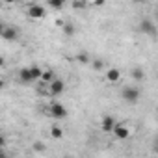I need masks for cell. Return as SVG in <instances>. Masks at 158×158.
<instances>
[{
    "label": "cell",
    "mask_w": 158,
    "mask_h": 158,
    "mask_svg": "<svg viewBox=\"0 0 158 158\" xmlns=\"http://www.w3.org/2000/svg\"><path fill=\"white\" fill-rule=\"evenodd\" d=\"M121 80V71L117 69V67H110V69H106V82H110V84H117Z\"/></svg>",
    "instance_id": "cell-9"
},
{
    "label": "cell",
    "mask_w": 158,
    "mask_h": 158,
    "mask_svg": "<svg viewBox=\"0 0 158 158\" xmlns=\"http://www.w3.org/2000/svg\"><path fill=\"white\" fill-rule=\"evenodd\" d=\"M4 86H6V82H4V80H2V78H0V89H2V88H4Z\"/></svg>",
    "instance_id": "cell-24"
},
{
    "label": "cell",
    "mask_w": 158,
    "mask_h": 158,
    "mask_svg": "<svg viewBox=\"0 0 158 158\" xmlns=\"http://www.w3.org/2000/svg\"><path fill=\"white\" fill-rule=\"evenodd\" d=\"M106 4V0H91V6H95V8H102Z\"/></svg>",
    "instance_id": "cell-20"
},
{
    "label": "cell",
    "mask_w": 158,
    "mask_h": 158,
    "mask_svg": "<svg viewBox=\"0 0 158 158\" xmlns=\"http://www.w3.org/2000/svg\"><path fill=\"white\" fill-rule=\"evenodd\" d=\"M130 2H136V4H141V2H143V0H130Z\"/></svg>",
    "instance_id": "cell-26"
},
{
    "label": "cell",
    "mask_w": 158,
    "mask_h": 158,
    "mask_svg": "<svg viewBox=\"0 0 158 158\" xmlns=\"http://www.w3.org/2000/svg\"><path fill=\"white\" fill-rule=\"evenodd\" d=\"M115 123H117V121H115L112 115H102V119H101V130H102L104 134H110Z\"/></svg>",
    "instance_id": "cell-8"
},
{
    "label": "cell",
    "mask_w": 158,
    "mask_h": 158,
    "mask_svg": "<svg viewBox=\"0 0 158 158\" xmlns=\"http://www.w3.org/2000/svg\"><path fill=\"white\" fill-rule=\"evenodd\" d=\"M71 6H73V10H76V11H82V10L88 8V0H73Z\"/></svg>",
    "instance_id": "cell-15"
},
{
    "label": "cell",
    "mask_w": 158,
    "mask_h": 158,
    "mask_svg": "<svg viewBox=\"0 0 158 158\" xmlns=\"http://www.w3.org/2000/svg\"><path fill=\"white\" fill-rule=\"evenodd\" d=\"M4 143H6V138H4V134H0V147H4Z\"/></svg>",
    "instance_id": "cell-22"
},
{
    "label": "cell",
    "mask_w": 158,
    "mask_h": 158,
    "mask_svg": "<svg viewBox=\"0 0 158 158\" xmlns=\"http://www.w3.org/2000/svg\"><path fill=\"white\" fill-rule=\"evenodd\" d=\"M65 91V82L61 80V78H54V80H50L47 84V95L48 97H60L61 93Z\"/></svg>",
    "instance_id": "cell-2"
},
{
    "label": "cell",
    "mask_w": 158,
    "mask_h": 158,
    "mask_svg": "<svg viewBox=\"0 0 158 158\" xmlns=\"http://www.w3.org/2000/svg\"><path fill=\"white\" fill-rule=\"evenodd\" d=\"M4 63H6V61H4V58H2V56H0V67H2Z\"/></svg>",
    "instance_id": "cell-25"
},
{
    "label": "cell",
    "mask_w": 158,
    "mask_h": 158,
    "mask_svg": "<svg viewBox=\"0 0 158 158\" xmlns=\"http://www.w3.org/2000/svg\"><path fill=\"white\" fill-rule=\"evenodd\" d=\"M89 65H91L93 71H102V69H104V61H102V60H91Z\"/></svg>",
    "instance_id": "cell-19"
},
{
    "label": "cell",
    "mask_w": 158,
    "mask_h": 158,
    "mask_svg": "<svg viewBox=\"0 0 158 158\" xmlns=\"http://www.w3.org/2000/svg\"><path fill=\"white\" fill-rule=\"evenodd\" d=\"M24 13H26V17L32 19V21H41V19H45L47 10H45L43 6H39V4H30V6L24 8Z\"/></svg>",
    "instance_id": "cell-3"
},
{
    "label": "cell",
    "mask_w": 158,
    "mask_h": 158,
    "mask_svg": "<svg viewBox=\"0 0 158 158\" xmlns=\"http://www.w3.org/2000/svg\"><path fill=\"white\" fill-rule=\"evenodd\" d=\"M48 134H50V138H54V139H61V138H63V128H61L60 125H52Z\"/></svg>",
    "instance_id": "cell-12"
},
{
    "label": "cell",
    "mask_w": 158,
    "mask_h": 158,
    "mask_svg": "<svg viewBox=\"0 0 158 158\" xmlns=\"http://www.w3.org/2000/svg\"><path fill=\"white\" fill-rule=\"evenodd\" d=\"M4 26H6V24H4L2 21H0V32H2V28H4Z\"/></svg>",
    "instance_id": "cell-27"
},
{
    "label": "cell",
    "mask_w": 158,
    "mask_h": 158,
    "mask_svg": "<svg viewBox=\"0 0 158 158\" xmlns=\"http://www.w3.org/2000/svg\"><path fill=\"white\" fill-rule=\"evenodd\" d=\"M76 61H78V63H82V65H89L91 58H89V54H88L86 50H80V52L76 54Z\"/></svg>",
    "instance_id": "cell-13"
},
{
    "label": "cell",
    "mask_w": 158,
    "mask_h": 158,
    "mask_svg": "<svg viewBox=\"0 0 158 158\" xmlns=\"http://www.w3.org/2000/svg\"><path fill=\"white\" fill-rule=\"evenodd\" d=\"M4 156V151H2V147H0V158H2Z\"/></svg>",
    "instance_id": "cell-28"
},
{
    "label": "cell",
    "mask_w": 158,
    "mask_h": 158,
    "mask_svg": "<svg viewBox=\"0 0 158 158\" xmlns=\"http://www.w3.org/2000/svg\"><path fill=\"white\" fill-rule=\"evenodd\" d=\"M47 4H48V8H52V10H61V8L65 6V2H61V0H47Z\"/></svg>",
    "instance_id": "cell-18"
},
{
    "label": "cell",
    "mask_w": 158,
    "mask_h": 158,
    "mask_svg": "<svg viewBox=\"0 0 158 158\" xmlns=\"http://www.w3.org/2000/svg\"><path fill=\"white\" fill-rule=\"evenodd\" d=\"M19 80L23 82V84H34V78H32V71H30V67H23V69H19Z\"/></svg>",
    "instance_id": "cell-10"
},
{
    "label": "cell",
    "mask_w": 158,
    "mask_h": 158,
    "mask_svg": "<svg viewBox=\"0 0 158 158\" xmlns=\"http://www.w3.org/2000/svg\"><path fill=\"white\" fill-rule=\"evenodd\" d=\"M0 2H4V4H15L17 0H0Z\"/></svg>",
    "instance_id": "cell-23"
},
{
    "label": "cell",
    "mask_w": 158,
    "mask_h": 158,
    "mask_svg": "<svg viewBox=\"0 0 158 158\" xmlns=\"http://www.w3.org/2000/svg\"><path fill=\"white\" fill-rule=\"evenodd\" d=\"M132 78H134L136 82H143V80H145V73H143V69H139V67L132 69Z\"/></svg>",
    "instance_id": "cell-16"
},
{
    "label": "cell",
    "mask_w": 158,
    "mask_h": 158,
    "mask_svg": "<svg viewBox=\"0 0 158 158\" xmlns=\"http://www.w3.org/2000/svg\"><path fill=\"white\" fill-rule=\"evenodd\" d=\"M61 32H63L65 35L73 37V35L76 34V28H74V24H73V23H63V24H61Z\"/></svg>",
    "instance_id": "cell-14"
},
{
    "label": "cell",
    "mask_w": 158,
    "mask_h": 158,
    "mask_svg": "<svg viewBox=\"0 0 158 158\" xmlns=\"http://www.w3.org/2000/svg\"><path fill=\"white\" fill-rule=\"evenodd\" d=\"M34 151H35V152H39V151H45V145L37 141V143H34Z\"/></svg>",
    "instance_id": "cell-21"
},
{
    "label": "cell",
    "mask_w": 158,
    "mask_h": 158,
    "mask_svg": "<svg viewBox=\"0 0 158 158\" xmlns=\"http://www.w3.org/2000/svg\"><path fill=\"white\" fill-rule=\"evenodd\" d=\"M48 115L50 117H54V119H63V117H67L69 115V112H67V108L61 104V102H58V101H52L50 104H48Z\"/></svg>",
    "instance_id": "cell-4"
},
{
    "label": "cell",
    "mask_w": 158,
    "mask_h": 158,
    "mask_svg": "<svg viewBox=\"0 0 158 158\" xmlns=\"http://www.w3.org/2000/svg\"><path fill=\"white\" fill-rule=\"evenodd\" d=\"M139 32H141L143 35L154 37V35H156V24H154L151 19H141V21H139Z\"/></svg>",
    "instance_id": "cell-7"
},
{
    "label": "cell",
    "mask_w": 158,
    "mask_h": 158,
    "mask_svg": "<svg viewBox=\"0 0 158 158\" xmlns=\"http://www.w3.org/2000/svg\"><path fill=\"white\" fill-rule=\"evenodd\" d=\"M61 2H67V0H61Z\"/></svg>",
    "instance_id": "cell-29"
},
{
    "label": "cell",
    "mask_w": 158,
    "mask_h": 158,
    "mask_svg": "<svg viewBox=\"0 0 158 158\" xmlns=\"http://www.w3.org/2000/svg\"><path fill=\"white\" fill-rule=\"evenodd\" d=\"M0 37H2L4 41H10V43H15L19 39V30L11 24H6L2 28V32H0Z\"/></svg>",
    "instance_id": "cell-6"
},
{
    "label": "cell",
    "mask_w": 158,
    "mask_h": 158,
    "mask_svg": "<svg viewBox=\"0 0 158 158\" xmlns=\"http://www.w3.org/2000/svg\"><path fill=\"white\" fill-rule=\"evenodd\" d=\"M121 97H123L125 102L136 104V102L139 101V97H141V91H139V88H136V86H127V88H123Z\"/></svg>",
    "instance_id": "cell-1"
},
{
    "label": "cell",
    "mask_w": 158,
    "mask_h": 158,
    "mask_svg": "<svg viewBox=\"0 0 158 158\" xmlns=\"http://www.w3.org/2000/svg\"><path fill=\"white\" fill-rule=\"evenodd\" d=\"M110 134H114V138H115L117 141H125V139L130 138V127L125 125V123H115Z\"/></svg>",
    "instance_id": "cell-5"
},
{
    "label": "cell",
    "mask_w": 158,
    "mask_h": 158,
    "mask_svg": "<svg viewBox=\"0 0 158 158\" xmlns=\"http://www.w3.org/2000/svg\"><path fill=\"white\" fill-rule=\"evenodd\" d=\"M56 74H54V69H41V76H39V80L41 84H48L50 80H54Z\"/></svg>",
    "instance_id": "cell-11"
},
{
    "label": "cell",
    "mask_w": 158,
    "mask_h": 158,
    "mask_svg": "<svg viewBox=\"0 0 158 158\" xmlns=\"http://www.w3.org/2000/svg\"><path fill=\"white\" fill-rule=\"evenodd\" d=\"M30 71H32L34 82H37V80H39V76H41V67H39V65H30Z\"/></svg>",
    "instance_id": "cell-17"
}]
</instances>
